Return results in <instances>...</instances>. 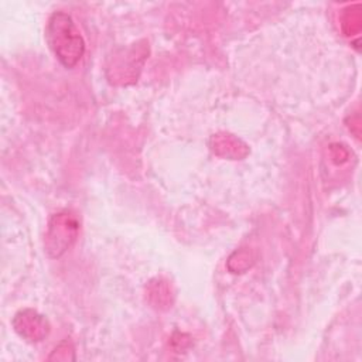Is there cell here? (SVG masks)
<instances>
[{
    "mask_svg": "<svg viewBox=\"0 0 362 362\" xmlns=\"http://www.w3.org/2000/svg\"><path fill=\"white\" fill-rule=\"evenodd\" d=\"M212 150L215 151V154L225 158L239 160L249 153L247 146L242 140L233 137L232 134H216L212 137Z\"/></svg>",
    "mask_w": 362,
    "mask_h": 362,
    "instance_id": "cell-5",
    "label": "cell"
},
{
    "mask_svg": "<svg viewBox=\"0 0 362 362\" xmlns=\"http://www.w3.org/2000/svg\"><path fill=\"white\" fill-rule=\"evenodd\" d=\"M171 287L168 281L157 279L148 286V298L156 307H168L171 304Z\"/></svg>",
    "mask_w": 362,
    "mask_h": 362,
    "instance_id": "cell-6",
    "label": "cell"
},
{
    "mask_svg": "<svg viewBox=\"0 0 362 362\" xmlns=\"http://www.w3.org/2000/svg\"><path fill=\"white\" fill-rule=\"evenodd\" d=\"M148 47L147 44L144 45H133L129 49H124L120 55H116V58L113 59L112 66L109 68V71H112V82L115 83H130L137 81L141 65L146 59Z\"/></svg>",
    "mask_w": 362,
    "mask_h": 362,
    "instance_id": "cell-3",
    "label": "cell"
},
{
    "mask_svg": "<svg viewBox=\"0 0 362 362\" xmlns=\"http://www.w3.org/2000/svg\"><path fill=\"white\" fill-rule=\"evenodd\" d=\"M14 331L28 342H40L49 334L48 320L33 308L20 310L11 321Z\"/></svg>",
    "mask_w": 362,
    "mask_h": 362,
    "instance_id": "cell-4",
    "label": "cell"
},
{
    "mask_svg": "<svg viewBox=\"0 0 362 362\" xmlns=\"http://www.w3.org/2000/svg\"><path fill=\"white\" fill-rule=\"evenodd\" d=\"M341 27L345 35L351 37L361 30V6L352 4L342 10L341 16Z\"/></svg>",
    "mask_w": 362,
    "mask_h": 362,
    "instance_id": "cell-7",
    "label": "cell"
},
{
    "mask_svg": "<svg viewBox=\"0 0 362 362\" xmlns=\"http://www.w3.org/2000/svg\"><path fill=\"white\" fill-rule=\"evenodd\" d=\"M45 40L57 59L68 69L74 68L85 54V40L72 17L65 11H54L45 27Z\"/></svg>",
    "mask_w": 362,
    "mask_h": 362,
    "instance_id": "cell-1",
    "label": "cell"
},
{
    "mask_svg": "<svg viewBox=\"0 0 362 362\" xmlns=\"http://www.w3.org/2000/svg\"><path fill=\"white\" fill-rule=\"evenodd\" d=\"M79 233L78 218L68 212H58L52 215L44 239V250L48 257H61L76 240Z\"/></svg>",
    "mask_w": 362,
    "mask_h": 362,
    "instance_id": "cell-2",
    "label": "cell"
}]
</instances>
